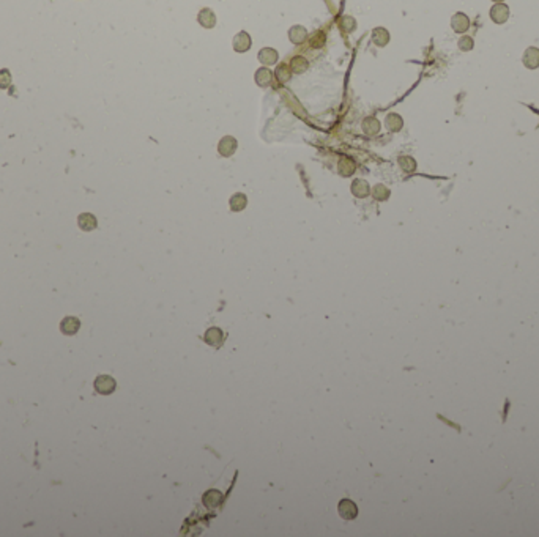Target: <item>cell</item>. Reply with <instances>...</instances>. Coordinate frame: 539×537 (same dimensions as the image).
<instances>
[{
	"label": "cell",
	"mask_w": 539,
	"mask_h": 537,
	"mask_svg": "<svg viewBox=\"0 0 539 537\" xmlns=\"http://www.w3.org/2000/svg\"><path fill=\"white\" fill-rule=\"evenodd\" d=\"M277 59H279V54L273 48H264L259 52V62L265 65V67H271V65L277 62Z\"/></svg>",
	"instance_id": "cell-9"
},
{
	"label": "cell",
	"mask_w": 539,
	"mask_h": 537,
	"mask_svg": "<svg viewBox=\"0 0 539 537\" xmlns=\"http://www.w3.org/2000/svg\"><path fill=\"white\" fill-rule=\"evenodd\" d=\"M339 27L342 29V32L352 33L353 30L357 29L355 17H352V16H341V17H339Z\"/></svg>",
	"instance_id": "cell-25"
},
{
	"label": "cell",
	"mask_w": 539,
	"mask_h": 537,
	"mask_svg": "<svg viewBox=\"0 0 539 537\" xmlns=\"http://www.w3.org/2000/svg\"><path fill=\"white\" fill-rule=\"evenodd\" d=\"M494 2H497V3H501V2H503V0H494Z\"/></svg>",
	"instance_id": "cell-29"
},
{
	"label": "cell",
	"mask_w": 539,
	"mask_h": 537,
	"mask_svg": "<svg viewBox=\"0 0 539 537\" xmlns=\"http://www.w3.org/2000/svg\"><path fill=\"white\" fill-rule=\"evenodd\" d=\"M524 65L528 70H536L539 67V49L538 48H528L524 52Z\"/></svg>",
	"instance_id": "cell-11"
},
{
	"label": "cell",
	"mask_w": 539,
	"mask_h": 537,
	"mask_svg": "<svg viewBox=\"0 0 539 537\" xmlns=\"http://www.w3.org/2000/svg\"><path fill=\"white\" fill-rule=\"evenodd\" d=\"M509 17V8L505 3H495L490 8V19L495 24H505Z\"/></svg>",
	"instance_id": "cell-5"
},
{
	"label": "cell",
	"mask_w": 539,
	"mask_h": 537,
	"mask_svg": "<svg viewBox=\"0 0 539 537\" xmlns=\"http://www.w3.org/2000/svg\"><path fill=\"white\" fill-rule=\"evenodd\" d=\"M251 44H253V41H251V36H249V33L245 32V30L238 32V33L234 36V40H232V46H234V49H235L237 52H246V51H249V49H251Z\"/></svg>",
	"instance_id": "cell-4"
},
{
	"label": "cell",
	"mask_w": 539,
	"mask_h": 537,
	"mask_svg": "<svg viewBox=\"0 0 539 537\" xmlns=\"http://www.w3.org/2000/svg\"><path fill=\"white\" fill-rule=\"evenodd\" d=\"M60 329H62V332H65V334H68V336L76 334L79 329V320L74 317H67L62 321Z\"/></svg>",
	"instance_id": "cell-20"
},
{
	"label": "cell",
	"mask_w": 539,
	"mask_h": 537,
	"mask_svg": "<svg viewBox=\"0 0 539 537\" xmlns=\"http://www.w3.org/2000/svg\"><path fill=\"white\" fill-rule=\"evenodd\" d=\"M459 49L460 51H463V52H468V51H471L473 49V46H475V41H473V38H471V36H462V38L459 40Z\"/></svg>",
	"instance_id": "cell-28"
},
{
	"label": "cell",
	"mask_w": 539,
	"mask_h": 537,
	"mask_svg": "<svg viewBox=\"0 0 539 537\" xmlns=\"http://www.w3.org/2000/svg\"><path fill=\"white\" fill-rule=\"evenodd\" d=\"M273 76H274V74H273L271 70L267 68V67H262V68H259V70L256 71L254 80H256V84H257L259 87H264V88H265V87H268V85L273 82Z\"/></svg>",
	"instance_id": "cell-8"
},
{
	"label": "cell",
	"mask_w": 539,
	"mask_h": 537,
	"mask_svg": "<svg viewBox=\"0 0 539 537\" xmlns=\"http://www.w3.org/2000/svg\"><path fill=\"white\" fill-rule=\"evenodd\" d=\"M222 339H224V334L219 328H210L205 332V342L211 347H219L222 344Z\"/></svg>",
	"instance_id": "cell-18"
},
{
	"label": "cell",
	"mask_w": 539,
	"mask_h": 537,
	"mask_svg": "<svg viewBox=\"0 0 539 537\" xmlns=\"http://www.w3.org/2000/svg\"><path fill=\"white\" fill-rule=\"evenodd\" d=\"M369 192H370V186H369V183H367L366 180L358 178V180H355V181L352 183V194H353L355 197L364 199V197L369 196Z\"/></svg>",
	"instance_id": "cell-12"
},
{
	"label": "cell",
	"mask_w": 539,
	"mask_h": 537,
	"mask_svg": "<svg viewBox=\"0 0 539 537\" xmlns=\"http://www.w3.org/2000/svg\"><path fill=\"white\" fill-rule=\"evenodd\" d=\"M237 147H238V142L235 137L232 136H224L219 141L218 144V152L221 156H224V158H229V156H232L235 152H237Z\"/></svg>",
	"instance_id": "cell-3"
},
{
	"label": "cell",
	"mask_w": 539,
	"mask_h": 537,
	"mask_svg": "<svg viewBox=\"0 0 539 537\" xmlns=\"http://www.w3.org/2000/svg\"><path fill=\"white\" fill-rule=\"evenodd\" d=\"M338 170H339V173L342 175V177H350V175L355 173L357 164L352 158H349V156H342V158L339 159V162H338Z\"/></svg>",
	"instance_id": "cell-10"
},
{
	"label": "cell",
	"mask_w": 539,
	"mask_h": 537,
	"mask_svg": "<svg viewBox=\"0 0 539 537\" xmlns=\"http://www.w3.org/2000/svg\"><path fill=\"white\" fill-rule=\"evenodd\" d=\"M325 41H327V35H325L323 30H317V32H315V33L311 36V38H309V44H311V48H314V49L323 48Z\"/></svg>",
	"instance_id": "cell-27"
},
{
	"label": "cell",
	"mask_w": 539,
	"mask_h": 537,
	"mask_svg": "<svg viewBox=\"0 0 539 537\" xmlns=\"http://www.w3.org/2000/svg\"><path fill=\"white\" fill-rule=\"evenodd\" d=\"M338 512H339V515L344 518V520H355V518L358 517V506L353 503L352 499L344 498L339 501Z\"/></svg>",
	"instance_id": "cell-1"
},
{
	"label": "cell",
	"mask_w": 539,
	"mask_h": 537,
	"mask_svg": "<svg viewBox=\"0 0 539 537\" xmlns=\"http://www.w3.org/2000/svg\"><path fill=\"white\" fill-rule=\"evenodd\" d=\"M385 126H386V129H389L391 133H397V131H401V129H402L404 120H402V117L399 115V114L391 112V114H388L386 118H385Z\"/></svg>",
	"instance_id": "cell-14"
},
{
	"label": "cell",
	"mask_w": 539,
	"mask_h": 537,
	"mask_svg": "<svg viewBox=\"0 0 539 537\" xmlns=\"http://www.w3.org/2000/svg\"><path fill=\"white\" fill-rule=\"evenodd\" d=\"M451 27L456 33H465L470 29V19L465 13H456L451 19Z\"/></svg>",
	"instance_id": "cell-6"
},
{
	"label": "cell",
	"mask_w": 539,
	"mask_h": 537,
	"mask_svg": "<svg viewBox=\"0 0 539 537\" xmlns=\"http://www.w3.org/2000/svg\"><path fill=\"white\" fill-rule=\"evenodd\" d=\"M372 43L378 48H383L389 43V32L385 29V27H375L372 30Z\"/></svg>",
	"instance_id": "cell-16"
},
{
	"label": "cell",
	"mask_w": 539,
	"mask_h": 537,
	"mask_svg": "<svg viewBox=\"0 0 539 537\" xmlns=\"http://www.w3.org/2000/svg\"><path fill=\"white\" fill-rule=\"evenodd\" d=\"M202 501H203V504H205V507L216 509L222 501V493L219 492V490H208V492L203 495Z\"/></svg>",
	"instance_id": "cell-13"
},
{
	"label": "cell",
	"mask_w": 539,
	"mask_h": 537,
	"mask_svg": "<svg viewBox=\"0 0 539 537\" xmlns=\"http://www.w3.org/2000/svg\"><path fill=\"white\" fill-rule=\"evenodd\" d=\"M79 227L82 230H93L96 227V218L90 213H84L79 216Z\"/></svg>",
	"instance_id": "cell-23"
},
{
	"label": "cell",
	"mask_w": 539,
	"mask_h": 537,
	"mask_svg": "<svg viewBox=\"0 0 539 537\" xmlns=\"http://www.w3.org/2000/svg\"><path fill=\"white\" fill-rule=\"evenodd\" d=\"M370 194L372 197L378 202H383L389 197V189L385 186V184H375V186L370 189Z\"/></svg>",
	"instance_id": "cell-26"
},
{
	"label": "cell",
	"mask_w": 539,
	"mask_h": 537,
	"mask_svg": "<svg viewBox=\"0 0 539 537\" xmlns=\"http://www.w3.org/2000/svg\"><path fill=\"white\" fill-rule=\"evenodd\" d=\"M229 205H230V210H232V211H241V210H245L246 205H248V197L245 196V194L237 192V194H234V196L230 197Z\"/></svg>",
	"instance_id": "cell-19"
},
{
	"label": "cell",
	"mask_w": 539,
	"mask_h": 537,
	"mask_svg": "<svg viewBox=\"0 0 539 537\" xmlns=\"http://www.w3.org/2000/svg\"><path fill=\"white\" fill-rule=\"evenodd\" d=\"M361 129L366 136H375L380 133V122L375 117H366L361 123Z\"/></svg>",
	"instance_id": "cell-15"
},
{
	"label": "cell",
	"mask_w": 539,
	"mask_h": 537,
	"mask_svg": "<svg viewBox=\"0 0 539 537\" xmlns=\"http://www.w3.org/2000/svg\"><path fill=\"white\" fill-rule=\"evenodd\" d=\"M274 76H276V79H277V80L281 82V84H285V82H289V80H290V77H292V70H290V65L281 63L279 67H276Z\"/></svg>",
	"instance_id": "cell-22"
},
{
	"label": "cell",
	"mask_w": 539,
	"mask_h": 537,
	"mask_svg": "<svg viewBox=\"0 0 539 537\" xmlns=\"http://www.w3.org/2000/svg\"><path fill=\"white\" fill-rule=\"evenodd\" d=\"M197 21L203 29H213L216 25V14L210 8H202L197 14Z\"/></svg>",
	"instance_id": "cell-7"
},
{
	"label": "cell",
	"mask_w": 539,
	"mask_h": 537,
	"mask_svg": "<svg viewBox=\"0 0 539 537\" xmlns=\"http://www.w3.org/2000/svg\"><path fill=\"white\" fill-rule=\"evenodd\" d=\"M397 164L404 172H408V173L415 172V169H416V161L412 158V156H399Z\"/></svg>",
	"instance_id": "cell-24"
},
{
	"label": "cell",
	"mask_w": 539,
	"mask_h": 537,
	"mask_svg": "<svg viewBox=\"0 0 539 537\" xmlns=\"http://www.w3.org/2000/svg\"><path fill=\"white\" fill-rule=\"evenodd\" d=\"M309 67V62L306 60L301 55H295V57L290 60V70L295 74H303Z\"/></svg>",
	"instance_id": "cell-21"
},
{
	"label": "cell",
	"mask_w": 539,
	"mask_h": 537,
	"mask_svg": "<svg viewBox=\"0 0 539 537\" xmlns=\"http://www.w3.org/2000/svg\"><path fill=\"white\" fill-rule=\"evenodd\" d=\"M289 38L293 44H301L308 40V30L303 25H293L289 30Z\"/></svg>",
	"instance_id": "cell-17"
},
{
	"label": "cell",
	"mask_w": 539,
	"mask_h": 537,
	"mask_svg": "<svg viewBox=\"0 0 539 537\" xmlns=\"http://www.w3.org/2000/svg\"><path fill=\"white\" fill-rule=\"evenodd\" d=\"M115 380L112 377L109 375H99L96 380H95V389L98 394H103V395H107V394H112L115 391Z\"/></svg>",
	"instance_id": "cell-2"
}]
</instances>
